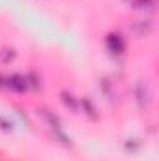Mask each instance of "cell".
I'll use <instances>...</instances> for the list:
<instances>
[{
	"instance_id": "obj_1",
	"label": "cell",
	"mask_w": 159,
	"mask_h": 161,
	"mask_svg": "<svg viewBox=\"0 0 159 161\" xmlns=\"http://www.w3.org/2000/svg\"><path fill=\"white\" fill-rule=\"evenodd\" d=\"M6 86H9L15 92H25L28 88V79L23 77V75H11V77H8V84Z\"/></svg>"
},
{
	"instance_id": "obj_2",
	"label": "cell",
	"mask_w": 159,
	"mask_h": 161,
	"mask_svg": "<svg viewBox=\"0 0 159 161\" xmlns=\"http://www.w3.org/2000/svg\"><path fill=\"white\" fill-rule=\"evenodd\" d=\"M137 101H139L140 107H146L148 101H150V90H148V86L144 82L137 84Z\"/></svg>"
},
{
	"instance_id": "obj_3",
	"label": "cell",
	"mask_w": 159,
	"mask_h": 161,
	"mask_svg": "<svg viewBox=\"0 0 159 161\" xmlns=\"http://www.w3.org/2000/svg\"><path fill=\"white\" fill-rule=\"evenodd\" d=\"M131 30H133L135 34H139V36H146V34H150V30H152V23H150V21H144V19L135 21V23L131 25Z\"/></svg>"
},
{
	"instance_id": "obj_4",
	"label": "cell",
	"mask_w": 159,
	"mask_h": 161,
	"mask_svg": "<svg viewBox=\"0 0 159 161\" xmlns=\"http://www.w3.org/2000/svg\"><path fill=\"white\" fill-rule=\"evenodd\" d=\"M107 45H109V49L112 53H122L123 51V41H122V38H120L118 34H111L107 38Z\"/></svg>"
},
{
	"instance_id": "obj_5",
	"label": "cell",
	"mask_w": 159,
	"mask_h": 161,
	"mask_svg": "<svg viewBox=\"0 0 159 161\" xmlns=\"http://www.w3.org/2000/svg\"><path fill=\"white\" fill-rule=\"evenodd\" d=\"M62 101H64V105H66V107H69L73 113L77 111V101H75V97H73L69 92H62Z\"/></svg>"
},
{
	"instance_id": "obj_6",
	"label": "cell",
	"mask_w": 159,
	"mask_h": 161,
	"mask_svg": "<svg viewBox=\"0 0 159 161\" xmlns=\"http://www.w3.org/2000/svg\"><path fill=\"white\" fill-rule=\"evenodd\" d=\"M82 109H84V113L90 116V118H97V113H96V107L92 105V101L90 99H82Z\"/></svg>"
},
{
	"instance_id": "obj_7",
	"label": "cell",
	"mask_w": 159,
	"mask_h": 161,
	"mask_svg": "<svg viewBox=\"0 0 159 161\" xmlns=\"http://www.w3.org/2000/svg\"><path fill=\"white\" fill-rule=\"evenodd\" d=\"M13 58V53H8V49L6 51H2V60L6 62V60H11Z\"/></svg>"
},
{
	"instance_id": "obj_8",
	"label": "cell",
	"mask_w": 159,
	"mask_h": 161,
	"mask_svg": "<svg viewBox=\"0 0 159 161\" xmlns=\"http://www.w3.org/2000/svg\"><path fill=\"white\" fill-rule=\"evenodd\" d=\"M0 124H2V127H4V129H11V124H8V122L2 120V118H0Z\"/></svg>"
}]
</instances>
